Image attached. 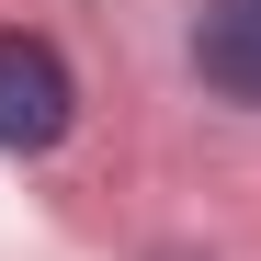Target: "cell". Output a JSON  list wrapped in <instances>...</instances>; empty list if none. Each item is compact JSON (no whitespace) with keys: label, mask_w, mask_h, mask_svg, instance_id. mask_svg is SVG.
Segmentation results:
<instances>
[{"label":"cell","mask_w":261,"mask_h":261,"mask_svg":"<svg viewBox=\"0 0 261 261\" xmlns=\"http://www.w3.org/2000/svg\"><path fill=\"white\" fill-rule=\"evenodd\" d=\"M68 114H80V91H68V57L46 46V34H0V148H57L68 137Z\"/></svg>","instance_id":"cell-1"},{"label":"cell","mask_w":261,"mask_h":261,"mask_svg":"<svg viewBox=\"0 0 261 261\" xmlns=\"http://www.w3.org/2000/svg\"><path fill=\"white\" fill-rule=\"evenodd\" d=\"M193 68H204V91L261 102V0H216L193 23Z\"/></svg>","instance_id":"cell-2"}]
</instances>
